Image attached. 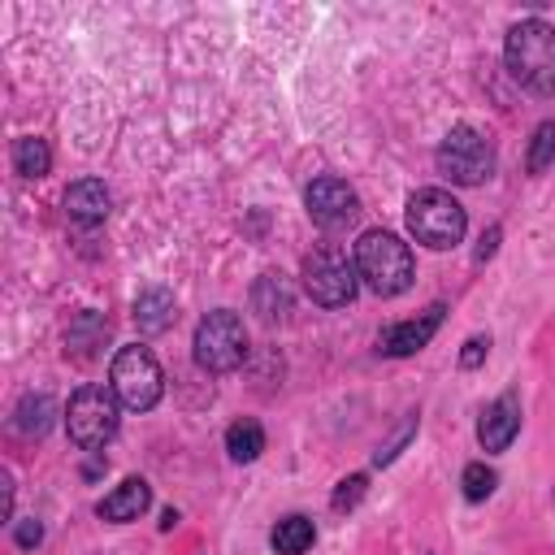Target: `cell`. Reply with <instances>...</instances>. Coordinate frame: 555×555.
<instances>
[{
	"label": "cell",
	"instance_id": "obj_20",
	"mask_svg": "<svg viewBox=\"0 0 555 555\" xmlns=\"http://www.w3.org/2000/svg\"><path fill=\"white\" fill-rule=\"evenodd\" d=\"M555 160V121H542L538 130H533V143H529V173H542L546 165Z\"/></svg>",
	"mask_w": 555,
	"mask_h": 555
},
{
	"label": "cell",
	"instance_id": "obj_15",
	"mask_svg": "<svg viewBox=\"0 0 555 555\" xmlns=\"http://www.w3.org/2000/svg\"><path fill=\"white\" fill-rule=\"evenodd\" d=\"M269 542H273V551H278V555H304V551L317 542V529H312V520H308V516H286V520H278V525H273Z\"/></svg>",
	"mask_w": 555,
	"mask_h": 555
},
{
	"label": "cell",
	"instance_id": "obj_8",
	"mask_svg": "<svg viewBox=\"0 0 555 555\" xmlns=\"http://www.w3.org/2000/svg\"><path fill=\"white\" fill-rule=\"evenodd\" d=\"M195 364L204 373H230L243 364L247 356V330H243V317L230 312V308H217L208 312L199 325H195Z\"/></svg>",
	"mask_w": 555,
	"mask_h": 555
},
{
	"label": "cell",
	"instance_id": "obj_18",
	"mask_svg": "<svg viewBox=\"0 0 555 555\" xmlns=\"http://www.w3.org/2000/svg\"><path fill=\"white\" fill-rule=\"evenodd\" d=\"M13 169H17L22 178H43V173L52 169V152H48V143L35 139V134H22V139L13 143Z\"/></svg>",
	"mask_w": 555,
	"mask_h": 555
},
{
	"label": "cell",
	"instance_id": "obj_6",
	"mask_svg": "<svg viewBox=\"0 0 555 555\" xmlns=\"http://www.w3.org/2000/svg\"><path fill=\"white\" fill-rule=\"evenodd\" d=\"M434 165L442 178H451L455 186H481L494 173V143L473 130V126H455L447 130V139L434 152Z\"/></svg>",
	"mask_w": 555,
	"mask_h": 555
},
{
	"label": "cell",
	"instance_id": "obj_13",
	"mask_svg": "<svg viewBox=\"0 0 555 555\" xmlns=\"http://www.w3.org/2000/svg\"><path fill=\"white\" fill-rule=\"evenodd\" d=\"M147 503H152L147 481H143V477H126V481H121L113 494H104V499L95 503V512H100V520L126 525V520H139V516L147 512Z\"/></svg>",
	"mask_w": 555,
	"mask_h": 555
},
{
	"label": "cell",
	"instance_id": "obj_22",
	"mask_svg": "<svg viewBox=\"0 0 555 555\" xmlns=\"http://www.w3.org/2000/svg\"><path fill=\"white\" fill-rule=\"evenodd\" d=\"M364 486H369V477L364 473H351V477H343L338 481V490H334V512H347V507H356L360 499H364Z\"/></svg>",
	"mask_w": 555,
	"mask_h": 555
},
{
	"label": "cell",
	"instance_id": "obj_1",
	"mask_svg": "<svg viewBox=\"0 0 555 555\" xmlns=\"http://www.w3.org/2000/svg\"><path fill=\"white\" fill-rule=\"evenodd\" d=\"M512 78L533 95H555V26L542 17H529L507 30L503 43Z\"/></svg>",
	"mask_w": 555,
	"mask_h": 555
},
{
	"label": "cell",
	"instance_id": "obj_12",
	"mask_svg": "<svg viewBox=\"0 0 555 555\" xmlns=\"http://www.w3.org/2000/svg\"><path fill=\"white\" fill-rule=\"evenodd\" d=\"M108 204H113V195H108V186H104L100 178H78V182H69V191H65V212H69V221H78V225L104 221V217H108Z\"/></svg>",
	"mask_w": 555,
	"mask_h": 555
},
{
	"label": "cell",
	"instance_id": "obj_24",
	"mask_svg": "<svg viewBox=\"0 0 555 555\" xmlns=\"http://www.w3.org/2000/svg\"><path fill=\"white\" fill-rule=\"evenodd\" d=\"M499 238H503V230H499V225H490V230L481 234V247L473 251V260H477V264H486V260L494 256V247H499Z\"/></svg>",
	"mask_w": 555,
	"mask_h": 555
},
{
	"label": "cell",
	"instance_id": "obj_11",
	"mask_svg": "<svg viewBox=\"0 0 555 555\" xmlns=\"http://www.w3.org/2000/svg\"><path fill=\"white\" fill-rule=\"evenodd\" d=\"M516 434H520V399L507 390V395H499V399L481 412V421H477V442H481L486 451H507Z\"/></svg>",
	"mask_w": 555,
	"mask_h": 555
},
{
	"label": "cell",
	"instance_id": "obj_16",
	"mask_svg": "<svg viewBox=\"0 0 555 555\" xmlns=\"http://www.w3.org/2000/svg\"><path fill=\"white\" fill-rule=\"evenodd\" d=\"M251 304H256V312L264 321L291 312V286L282 282V273H260V282L251 286Z\"/></svg>",
	"mask_w": 555,
	"mask_h": 555
},
{
	"label": "cell",
	"instance_id": "obj_2",
	"mask_svg": "<svg viewBox=\"0 0 555 555\" xmlns=\"http://www.w3.org/2000/svg\"><path fill=\"white\" fill-rule=\"evenodd\" d=\"M356 273L364 278V286L382 299L390 295H403L416 278V264H412V251L399 234L390 230H364L360 243H356Z\"/></svg>",
	"mask_w": 555,
	"mask_h": 555
},
{
	"label": "cell",
	"instance_id": "obj_17",
	"mask_svg": "<svg viewBox=\"0 0 555 555\" xmlns=\"http://www.w3.org/2000/svg\"><path fill=\"white\" fill-rule=\"evenodd\" d=\"M225 451H230V460L251 464V460L264 451V429H260V421H251V416L234 421V425L225 429Z\"/></svg>",
	"mask_w": 555,
	"mask_h": 555
},
{
	"label": "cell",
	"instance_id": "obj_5",
	"mask_svg": "<svg viewBox=\"0 0 555 555\" xmlns=\"http://www.w3.org/2000/svg\"><path fill=\"white\" fill-rule=\"evenodd\" d=\"M299 278H304V291L312 304L321 308H343L356 299V286H360V273H356V260L334 247V243H321L304 256L299 264Z\"/></svg>",
	"mask_w": 555,
	"mask_h": 555
},
{
	"label": "cell",
	"instance_id": "obj_23",
	"mask_svg": "<svg viewBox=\"0 0 555 555\" xmlns=\"http://www.w3.org/2000/svg\"><path fill=\"white\" fill-rule=\"evenodd\" d=\"M486 351H490V338H486V334H473V338L464 343V351H460V369H477V364L486 360Z\"/></svg>",
	"mask_w": 555,
	"mask_h": 555
},
{
	"label": "cell",
	"instance_id": "obj_21",
	"mask_svg": "<svg viewBox=\"0 0 555 555\" xmlns=\"http://www.w3.org/2000/svg\"><path fill=\"white\" fill-rule=\"evenodd\" d=\"M494 468H486V464H468L464 468V477H460V486H464V499L468 503H481V499H490L494 494Z\"/></svg>",
	"mask_w": 555,
	"mask_h": 555
},
{
	"label": "cell",
	"instance_id": "obj_4",
	"mask_svg": "<svg viewBox=\"0 0 555 555\" xmlns=\"http://www.w3.org/2000/svg\"><path fill=\"white\" fill-rule=\"evenodd\" d=\"M117 412H121V399L113 395V386H100V382L78 386L69 408H65L69 442L78 451H100L117 434Z\"/></svg>",
	"mask_w": 555,
	"mask_h": 555
},
{
	"label": "cell",
	"instance_id": "obj_14",
	"mask_svg": "<svg viewBox=\"0 0 555 555\" xmlns=\"http://www.w3.org/2000/svg\"><path fill=\"white\" fill-rule=\"evenodd\" d=\"M134 325H139V334H165L173 325V295L160 291V286L139 291V299H134Z\"/></svg>",
	"mask_w": 555,
	"mask_h": 555
},
{
	"label": "cell",
	"instance_id": "obj_3",
	"mask_svg": "<svg viewBox=\"0 0 555 555\" xmlns=\"http://www.w3.org/2000/svg\"><path fill=\"white\" fill-rule=\"evenodd\" d=\"M408 230H412L416 243H425L434 251H447L464 238L468 217H464V204L451 191L425 186V191H412V199H408Z\"/></svg>",
	"mask_w": 555,
	"mask_h": 555
},
{
	"label": "cell",
	"instance_id": "obj_19",
	"mask_svg": "<svg viewBox=\"0 0 555 555\" xmlns=\"http://www.w3.org/2000/svg\"><path fill=\"white\" fill-rule=\"evenodd\" d=\"M52 412H56V403L48 399V395H26L22 403H17V412H13V425L22 429V434H48V425H52Z\"/></svg>",
	"mask_w": 555,
	"mask_h": 555
},
{
	"label": "cell",
	"instance_id": "obj_9",
	"mask_svg": "<svg viewBox=\"0 0 555 555\" xmlns=\"http://www.w3.org/2000/svg\"><path fill=\"white\" fill-rule=\"evenodd\" d=\"M304 204H308V217L321 225V230H347L356 217H360V195L343 182V178H317L308 182L304 191Z\"/></svg>",
	"mask_w": 555,
	"mask_h": 555
},
{
	"label": "cell",
	"instance_id": "obj_10",
	"mask_svg": "<svg viewBox=\"0 0 555 555\" xmlns=\"http://www.w3.org/2000/svg\"><path fill=\"white\" fill-rule=\"evenodd\" d=\"M442 304H429L425 312H416L412 321H395V325H386L382 330V338H377V351L382 356H416L429 338H434V330L442 325Z\"/></svg>",
	"mask_w": 555,
	"mask_h": 555
},
{
	"label": "cell",
	"instance_id": "obj_25",
	"mask_svg": "<svg viewBox=\"0 0 555 555\" xmlns=\"http://www.w3.org/2000/svg\"><path fill=\"white\" fill-rule=\"evenodd\" d=\"M39 542H43V525H39V520H22V525H17V546L30 551V546H39Z\"/></svg>",
	"mask_w": 555,
	"mask_h": 555
},
{
	"label": "cell",
	"instance_id": "obj_7",
	"mask_svg": "<svg viewBox=\"0 0 555 555\" xmlns=\"http://www.w3.org/2000/svg\"><path fill=\"white\" fill-rule=\"evenodd\" d=\"M108 386L113 395L121 399V408L130 412H147L160 403V390H165V377H160V364L147 347L130 343L113 356V369H108Z\"/></svg>",
	"mask_w": 555,
	"mask_h": 555
}]
</instances>
